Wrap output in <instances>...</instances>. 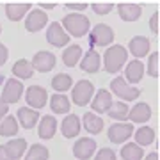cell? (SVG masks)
Listing matches in <instances>:
<instances>
[{
  "label": "cell",
  "instance_id": "1",
  "mask_svg": "<svg viewBox=\"0 0 160 160\" xmlns=\"http://www.w3.org/2000/svg\"><path fill=\"white\" fill-rule=\"evenodd\" d=\"M61 27L64 29V32L68 36H73V38H82L86 36L89 30H91V22L86 14H80V12H71V14H66L62 18V23Z\"/></svg>",
  "mask_w": 160,
  "mask_h": 160
},
{
  "label": "cell",
  "instance_id": "2",
  "mask_svg": "<svg viewBox=\"0 0 160 160\" xmlns=\"http://www.w3.org/2000/svg\"><path fill=\"white\" fill-rule=\"evenodd\" d=\"M128 59V52L125 46L121 45H112L107 48L105 55H103V64H105V71L107 73H118L121 68L126 64Z\"/></svg>",
  "mask_w": 160,
  "mask_h": 160
},
{
  "label": "cell",
  "instance_id": "3",
  "mask_svg": "<svg viewBox=\"0 0 160 160\" xmlns=\"http://www.w3.org/2000/svg\"><path fill=\"white\" fill-rule=\"evenodd\" d=\"M112 41H114V30L105 23H98L89 30V45H91L89 48H94V50L98 46L103 48V46H109Z\"/></svg>",
  "mask_w": 160,
  "mask_h": 160
},
{
  "label": "cell",
  "instance_id": "4",
  "mask_svg": "<svg viewBox=\"0 0 160 160\" xmlns=\"http://www.w3.org/2000/svg\"><path fill=\"white\" fill-rule=\"evenodd\" d=\"M110 94H116L119 100H125V102H133L141 96V91L135 86L126 84V80L123 77H116L110 82Z\"/></svg>",
  "mask_w": 160,
  "mask_h": 160
},
{
  "label": "cell",
  "instance_id": "5",
  "mask_svg": "<svg viewBox=\"0 0 160 160\" xmlns=\"http://www.w3.org/2000/svg\"><path fill=\"white\" fill-rule=\"evenodd\" d=\"M94 96V84L89 80H78L71 87V100L78 107H86Z\"/></svg>",
  "mask_w": 160,
  "mask_h": 160
},
{
  "label": "cell",
  "instance_id": "6",
  "mask_svg": "<svg viewBox=\"0 0 160 160\" xmlns=\"http://www.w3.org/2000/svg\"><path fill=\"white\" fill-rule=\"evenodd\" d=\"M25 102L29 103V107L32 110L43 109L48 102V92H46L45 87L41 86H30L27 91H25Z\"/></svg>",
  "mask_w": 160,
  "mask_h": 160
},
{
  "label": "cell",
  "instance_id": "7",
  "mask_svg": "<svg viewBox=\"0 0 160 160\" xmlns=\"http://www.w3.org/2000/svg\"><path fill=\"white\" fill-rule=\"evenodd\" d=\"M23 92H25V89H23L22 82L16 80V78H9V80H6V86H4V91H2L0 100L6 103V105L16 103L18 100L23 96Z\"/></svg>",
  "mask_w": 160,
  "mask_h": 160
},
{
  "label": "cell",
  "instance_id": "8",
  "mask_svg": "<svg viewBox=\"0 0 160 160\" xmlns=\"http://www.w3.org/2000/svg\"><path fill=\"white\" fill-rule=\"evenodd\" d=\"M132 133H133V125H132L130 121L114 123V125L109 128V139H110V142H114V144L126 142V141L132 137Z\"/></svg>",
  "mask_w": 160,
  "mask_h": 160
},
{
  "label": "cell",
  "instance_id": "9",
  "mask_svg": "<svg viewBox=\"0 0 160 160\" xmlns=\"http://www.w3.org/2000/svg\"><path fill=\"white\" fill-rule=\"evenodd\" d=\"M46 41L52 46L61 48V46H66L69 43V36L64 32V29L61 27L59 22H52L48 25V29H46Z\"/></svg>",
  "mask_w": 160,
  "mask_h": 160
},
{
  "label": "cell",
  "instance_id": "10",
  "mask_svg": "<svg viewBox=\"0 0 160 160\" xmlns=\"http://www.w3.org/2000/svg\"><path fill=\"white\" fill-rule=\"evenodd\" d=\"M48 23V14L41 9H30L25 16V29L29 32H39Z\"/></svg>",
  "mask_w": 160,
  "mask_h": 160
},
{
  "label": "cell",
  "instance_id": "11",
  "mask_svg": "<svg viewBox=\"0 0 160 160\" xmlns=\"http://www.w3.org/2000/svg\"><path fill=\"white\" fill-rule=\"evenodd\" d=\"M55 62H57V59L55 55L52 53V52H46V50H41L38 52L34 57H32V68L36 71H41V73H48L52 69L55 68Z\"/></svg>",
  "mask_w": 160,
  "mask_h": 160
},
{
  "label": "cell",
  "instance_id": "12",
  "mask_svg": "<svg viewBox=\"0 0 160 160\" xmlns=\"http://www.w3.org/2000/svg\"><path fill=\"white\" fill-rule=\"evenodd\" d=\"M96 151V141L91 137H82L73 144V155L78 160H89Z\"/></svg>",
  "mask_w": 160,
  "mask_h": 160
},
{
  "label": "cell",
  "instance_id": "13",
  "mask_svg": "<svg viewBox=\"0 0 160 160\" xmlns=\"http://www.w3.org/2000/svg\"><path fill=\"white\" fill-rule=\"evenodd\" d=\"M112 94L110 91L107 89H100V91H94V96L91 100V109L98 114H107L110 109V105H112Z\"/></svg>",
  "mask_w": 160,
  "mask_h": 160
},
{
  "label": "cell",
  "instance_id": "14",
  "mask_svg": "<svg viewBox=\"0 0 160 160\" xmlns=\"http://www.w3.org/2000/svg\"><path fill=\"white\" fill-rule=\"evenodd\" d=\"M144 71H146V68H144L142 61H137V59H133V61H130V62L126 64V68H125V77H123V78L126 80V84H130V86H135V84H139V82L142 80Z\"/></svg>",
  "mask_w": 160,
  "mask_h": 160
},
{
  "label": "cell",
  "instance_id": "15",
  "mask_svg": "<svg viewBox=\"0 0 160 160\" xmlns=\"http://www.w3.org/2000/svg\"><path fill=\"white\" fill-rule=\"evenodd\" d=\"M80 68L82 71H86V73H96L100 66H102V57H100V53H98L94 48H89L86 53H82V59H80Z\"/></svg>",
  "mask_w": 160,
  "mask_h": 160
},
{
  "label": "cell",
  "instance_id": "16",
  "mask_svg": "<svg viewBox=\"0 0 160 160\" xmlns=\"http://www.w3.org/2000/svg\"><path fill=\"white\" fill-rule=\"evenodd\" d=\"M149 118H151V107L144 102L135 103V105L132 107V110H128V119H130L132 125H133V123L146 125L149 121Z\"/></svg>",
  "mask_w": 160,
  "mask_h": 160
},
{
  "label": "cell",
  "instance_id": "17",
  "mask_svg": "<svg viewBox=\"0 0 160 160\" xmlns=\"http://www.w3.org/2000/svg\"><path fill=\"white\" fill-rule=\"evenodd\" d=\"M80 128H82V123H80V118L77 114H68L61 123V133L66 139L77 137L80 133Z\"/></svg>",
  "mask_w": 160,
  "mask_h": 160
},
{
  "label": "cell",
  "instance_id": "18",
  "mask_svg": "<svg viewBox=\"0 0 160 160\" xmlns=\"http://www.w3.org/2000/svg\"><path fill=\"white\" fill-rule=\"evenodd\" d=\"M149 46H151V43H149L148 38H144V36H133L130 39V43H128V50H130V53L133 57H137V61H141V57L148 55Z\"/></svg>",
  "mask_w": 160,
  "mask_h": 160
},
{
  "label": "cell",
  "instance_id": "19",
  "mask_svg": "<svg viewBox=\"0 0 160 160\" xmlns=\"http://www.w3.org/2000/svg\"><path fill=\"white\" fill-rule=\"evenodd\" d=\"M16 114H18V123H20V126L25 128V130L34 128L38 125V121H39V112L38 110H32L30 107H20Z\"/></svg>",
  "mask_w": 160,
  "mask_h": 160
},
{
  "label": "cell",
  "instance_id": "20",
  "mask_svg": "<svg viewBox=\"0 0 160 160\" xmlns=\"http://www.w3.org/2000/svg\"><path fill=\"white\" fill-rule=\"evenodd\" d=\"M4 149H6L9 160H20L25 155V151H27V141L23 137L11 139L9 142L4 144Z\"/></svg>",
  "mask_w": 160,
  "mask_h": 160
},
{
  "label": "cell",
  "instance_id": "21",
  "mask_svg": "<svg viewBox=\"0 0 160 160\" xmlns=\"http://www.w3.org/2000/svg\"><path fill=\"white\" fill-rule=\"evenodd\" d=\"M57 132V119L53 116H43L39 119V126H38V133H39L41 139H52Z\"/></svg>",
  "mask_w": 160,
  "mask_h": 160
},
{
  "label": "cell",
  "instance_id": "22",
  "mask_svg": "<svg viewBox=\"0 0 160 160\" xmlns=\"http://www.w3.org/2000/svg\"><path fill=\"white\" fill-rule=\"evenodd\" d=\"M80 123H82V125H84V128H86L89 133H92V135L100 133V132L103 130V126H105L103 119L98 114H94V112H86Z\"/></svg>",
  "mask_w": 160,
  "mask_h": 160
},
{
  "label": "cell",
  "instance_id": "23",
  "mask_svg": "<svg viewBox=\"0 0 160 160\" xmlns=\"http://www.w3.org/2000/svg\"><path fill=\"white\" fill-rule=\"evenodd\" d=\"M118 12H119V18L123 22H137L141 18L142 7L137 6V4H119Z\"/></svg>",
  "mask_w": 160,
  "mask_h": 160
},
{
  "label": "cell",
  "instance_id": "24",
  "mask_svg": "<svg viewBox=\"0 0 160 160\" xmlns=\"http://www.w3.org/2000/svg\"><path fill=\"white\" fill-rule=\"evenodd\" d=\"M48 100H50V109L53 110L55 114H68L69 109H71V102H69V98L64 96V94L55 92V94L48 96Z\"/></svg>",
  "mask_w": 160,
  "mask_h": 160
},
{
  "label": "cell",
  "instance_id": "25",
  "mask_svg": "<svg viewBox=\"0 0 160 160\" xmlns=\"http://www.w3.org/2000/svg\"><path fill=\"white\" fill-rule=\"evenodd\" d=\"M12 75H14V78H16V80L32 78V75H34V68H32L30 61H27V59H20V61H16L14 66H12Z\"/></svg>",
  "mask_w": 160,
  "mask_h": 160
},
{
  "label": "cell",
  "instance_id": "26",
  "mask_svg": "<svg viewBox=\"0 0 160 160\" xmlns=\"http://www.w3.org/2000/svg\"><path fill=\"white\" fill-rule=\"evenodd\" d=\"M32 9L30 4H7L6 6V16L11 22H20L22 18L27 16V12Z\"/></svg>",
  "mask_w": 160,
  "mask_h": 160
},
{
  "label": "cell",
  "instance_id": "27",
  "mask_svg": "<svg viewBox=\"0 0 160 160\" xmlns=\"http://www.w3.org/2000/svg\"><path fill=\"white\" fill-rule=\"evenodd\" d=\"M82 59V46L80 45H69L66 50L62 52V62L68 66V68H73L80 62Z\"/></svg>",
  "mask_w": 160,
  "mask_h": 160
},
{
  "label": "cell",
  "instance_id": "28",
  "mask_svg": "<svg viewBox=\"0 0 160 160\" xmlns=\"http://www.w3.org/2000/svg\"><path fill=\"white\" fill-rule=\"evenodd\" d=\"M155 142V130L148 125H142L141 128L135 130V144L144 148V146H149V144Z\"/></svg>",
  "mask_w": 160,
  "mask_h": 160
},
{
  "label": "cell",
  "instance_id": "29",
  "mask_svg": "<svg viewBox=\"0 0 160 160\" xmlns=\"http://www.w3.org/2000/svg\"><path fill=\"white\" fill-rule=\"evenodd\" d=\"M20 126H18V121L14 116H9L7 114L4 119H0V135L2 137H12L16 135Z\"/></svg>",
  "mask_w": 160,
  "mask_h": 160
},
{
  "label": "cell",
  "instance_id": "30",
  "mask_svg": "<svg viewBox=\"0 0 160 160\" xmlns=\"http://www.w3.org/2000/svg\"><path fill=\"white\" fill-rule=\"evenodd\" d=\"M128 110L130 109H128V105L125 102H112V105H110V109L107 114L114 121H118V123H125L128 119Z\"/></svg>",
  "mask_w": 160,
  "mask_h": 160
},
{
  "label": "cell",
  "instance_id": "31",
  "mask_svg": "<svg viewBox=\"0 0 160 160\" xmlns=\"http://www.w3.org/2000/svg\"><path fill=\"white\" fill-rule=\"evenodd\" d=\"M121 158L123 160H142L144 149L141 146H137L135 142H128L121 148Z\"/></svg>",
  "mask_w": 160,
  "mask_h": 160
},
{
  "label": "cell",
  "instance_id": "32",
  "mask_svg": "<svg viewBox=\"0 0 160 160\" xmlns=\"http://www.w3.org/2000/svg\"><path fill=\"white\" fill-rule=\"evenodd\" d=\"M71 86H73V80H71V77H69L68 73H59L52 78V87H53L59 94H62L64 91L71 89Z\"/></svg>",
  "mask_w": 160,
  "mask_h": 160
},
{
  "label": "cell",
  "instance_id": "33",
  "mask_svg": "<svg viewBox=\"0 0 160 160\" xmlns=\"http://www.w3.org/2000/svg\"><path fill=\"white\" fill-rule=\"evenodd\" d=\"M48 157H50V153H48L46 146H43V144H32L27 149V155L23 157V160H48Z\"/></svg>",
  "mask_w": 160,
  "mask_h": 160
},
{
  "label": "cell",
  "instance_id": "34",
  "mask_svg": "<svg viewBox=\"0 0 160 160\" xmlns=\"http://www.w3.org/2000/svg\"><path fill=\"white\" fill-rule=\"evenodd\" d=\"M158 53L157 52H153L151 55H149V61H148V75H151V77H158Z\"/></svg>",
  "mask_w": 160,
  "mask_h": 160
},
{
  "label": "cell",
  "instance_id": "35",
  "mask_svg": "<svg viewBox=\"0 0 160 160\" xmlns=\"http://www.w3.org/2000/svg\"><path fill=\"white\" fill-rule=\"evenodd\" d=\"M94 160H118V157H116V151L110 148H102L100 151L96 153V157H94Z\"/></svg>",
  "mask_w": 160,
  "mask_h": 160
},
{
  "label": "cell",
  "instance_id": "36",
  "mask_svg": "<svg viewBox=\"0 0 160 160\" xmlns=\"http://www.w3.org/2000/svg\"><path fill=\"white\" fill-rule=\"evenodd\" d=\"M91 9L96 12V14L103 16V14H109V12L114 9V6H112V4H92Z\"/></svg>",
  "mask_w": 160,
  "mask_h": 160
},
{
  "label": "cell",
  "instance_id": "37",
  "mask_svg": "<svg viewBox=\"0 0 160 160\" xmlns=\"http://www.w3.org/2000/svg\"><path fill=\"white\" fill-rule=\"evenodd\" d=\"M7 59H9V50H7L6 45L0 43V66H4L7 62Z\"/></svg>",
  "mask_w": 160,
  "mask_h": 160
},
{
  "label": "cell",
  "instance_id": "38",
  "mask_svg": "<svg viewBox=\"0 0 160 160\" xmlns=\"http://www.w3.org/2000/svg\"><path fill=\"white\" fill-rule=\"evenodd\" d=\"M66 7L71 9L73 12H77V11H86L89 6H87V4H66Z\"/></svg>",
  "mask_w": 160,
  "mask_h": 160
},
{
  "label": "cell",
  "instance_id": "39",
  "mask_svg": "<svg viewBox=\"0 0 160 160\" xmlns=\"http://www.w3.org/2000/svg\"><path fill=\"white\" fill-rule=\"evenodd\" d=\"M157 20H158V14L155 12L153 16H151V20H149V29H151V32H153V34H157V32H158V27H157Z\"/></svg>",
  "mask_w": 160,
  "mask_h": 160
},
{
  "label": "cell",
  "instance_id": "40",
  "mask_svg": "<svg viewBox=\"0 0 160 160\" xmlns=\"http://www.w3.org/2000/svg\"><path fill=\"white\" fill-rule=\"evenodd\" d=\"M7 114H9V105H6V103L0 100V119H4Z\"/></svg>",
  "mask_w": 160,
  "mask_h": 160
},
{
  "label": "cell",
  "instance_id": "41",
  "mask_svg": "<svg viewBox=\"0 0 160 160\" xmlns=\"http://www.w3.org/2000/svg\"><path fill=\"white\" fill-rule=\"evenodd\" d=\"M53 7H57V6L55 4H39L41 11H48V9H53Z\"/></svg>",
  "mask_w": 160,
  "mask_h": 160
},
{
  "label": "cell",
  "instance_id": "42",
  "mask_svg": "<svg viewBox=\"0 0 160 160\" xmlns=\"http://www.w3.org/2000/svg\"><path fill=\"white\" fill-rule=\"evenodd\" d=\"M142 160H158V155H157V151H153V153H149V155H146Z\"/></svg>",
  "mask_w": 160,
  "mask_h": 160
},
{
  "label": "cell",
  "instance_id": "43",
  "mask_svg": "<svg viewBox=\"0 0 160 160\" xmlns=\"http://www.w3.org/2000/svg\"><path fill=\"white\" fill-rule=\"evenodd\" d=\"M0 160H9V157H7L6 149H4V146H0Z\"/></svg>",
  "mask_w": 160,
  "mask_h": 160
},
{
  "label": "cell",
  "instance_id": "44",
  "mask_svg": "<svg viewBox=\"0 0 160 160\" xmlns=\"http://www.w3.org/2000/svg\"><path fill=\"white\" fill-rule=\"evenodd\" d=\"M0 32H2V25H0Z\"/></svg>",
  "mask_w": 160,
  "mask_h": 160
},
{
  "label": "cell",
  "instance_id": "45",
  "mask_svg": "<svg viewBox=\"0 0 160 160\" xmlns=\"http://www.w3.org/2000/svg\"><path fill=\"white\" fill-rule=\"evenodd\" d=\"M0 82H2V77H0Z\"/></svg>",
  "mask_w": 160,
  "mask_h": 160
}]
</instances>
